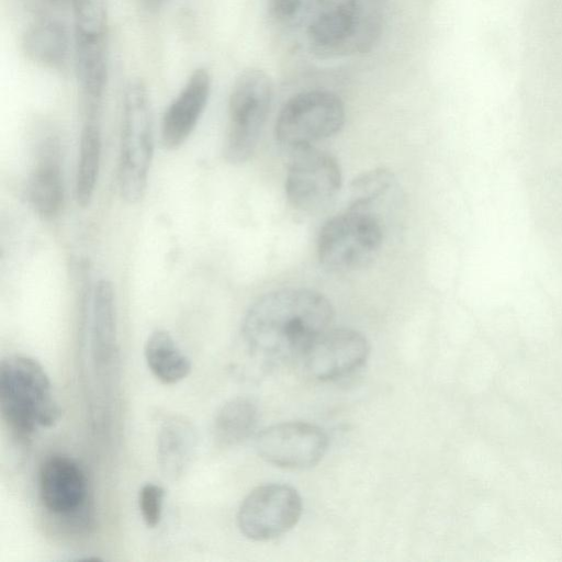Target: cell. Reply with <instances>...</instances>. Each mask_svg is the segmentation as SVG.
I'll use <instances>...</instances> for the list:
<instances>
[{
	"label": "cell",
	"mask_w": 562,
	"mask_h": 562,
	"mask_svg": "<svg viewBox=\"0 0 562 562\" xmlns=\"http://www.w3.org/2000/svg\"><path fill=\"white\" fill-rule=\"evenodd\" d=\"M101 159V133L97 121H85L80 134L79 158L75 181L77 203L90 204L98 181Z\"/></svg>",
	"instance_id": "cell-19"
},
{
	"label": "cell",
	"mask_w": 562,
	"mask_h": 562,
	"mask_svg": "<svg viewBox=\"0 0 562 562\" xmlns=\"http://www.w3.org/2000/svg\"><path fill=\"white\" fill-rule=\"evenodd\" d=\"M72 8L75 34H108V7L105 0H72Z\"/></svg>",
	"instance_id": "cell-22"
},
{
	"label": "cell",
	"mask_w": 562,
	"mask_h": 562,
	"mask_svg": "<svg viewBox=\"0 0 562 562\" xmlns=\"http://www.w3.org/2000/svg\"><path fill=\"white\" fill-rule=\"evenodd\" d=\"M0 412L12 437L27 443L38 427H50L60 416L49 378L35 359L14 355L0 363Z\"/></svg>",
	"instance_id": "cell-3"
},
{
	"label": "cell",
	"mask_w": 562,
	"mask_h": 562,
	"mask_svg": "<svg viewBox=\"0 0 562 562\" xmlns=\"http://www.w3.org/2000/svg\"><path fill=\"white\" fill-rule=\"evenodd\" d=\"M328 448V437L316 425L289 422L263 429L256 439L260 458L278 467L305 469L317 464Z\"/></svg>",
	"instance_id": "cell-10"
},
{
	"label": "cell",
	"mask_w": 562,
	"mask_h": 562,
	"mask_svg": "<svg viewBox=\"0 0 562 562\" xmlns=\"http://www.w3.org/2000/svg\"><path fill=\"white\" fill-rule=\"evenodd\" d=\"M383 239L384 224L378 214L349 206L322 226L317 256L330 271H351L368 266L380 252Z\"/></svg>",
	"instance_id": "cell-5"
},
{
	"label": "cell",
	"mask_w": 562,
	"mask_h": 562,
	"mask_svg": "<svg viewBox=\"0 0 562 562\" xmlns=\"http://www.w3.org/2000/svg\"><path fill=\"white\" fill-rule=\"evenodd\" d=\"M303 2L304 0H267L270 14L281 22L296 19Z\"/></svg>",
	"instance_id": "cell-24"
},
{
	"label": "cell",
	"mask_w": 562,
	"mask_h": 562,
	"mask_svg": "<svg viewBox=\"0 0 562 562\" xmlns=\"http://www.w3.org/2000/svg\"><path fill=\"white\" fill-rule=\"evenodd\" d=\"M258 423V408L248 397H235L218 411L214 425V437L222 446H235L246 440Z\"/></svg>",
	"instance_id": "cell-20"
},
{
	"label": "cell",
	"mask_w": 562,
	"mask_h": 562,
	"mask_svg": "<svg viewBox=\"0 0 562 562\" xmlns=\"http://www.w3.org/2000/svg\"><path fill=\"white\" fill-rule=\"evenodd\" d=\"M167 0H140L142 4L148 10H157L161 8Z\"/></svg>",
	"instance_id": "cell-25"
},
{
	"label": "cell",
	"mask_w": 562,
	"mask_h": 562,
	"mask_svg": "<svg viewBox=\"0 0 562 562\" xmlns=\"http://www.w3.org/2000/svg\"><path fill=\"white\" fill-rule=\"evenodd\" d=\"M272 82L261 69L244 70L235 80L228 99V121L223 145L225 160L247 161L255 153L270 111Z\"/></svg>",
	"instance_id": "cell-6"
},
{
	"label": "cell",
	"mask_w": 562,
	"mask_h": 562,
	"mask_svg": "<svg viewBox=\"0 0 562 562\" xmlns=\"http://www.w3.org/2000/svg\"><path fill=\"white\" fill-rule=\"evenodd\" d=\"M211 92V77L198 68L166 109L161 121V142L165 148H179L191 135L204 112Z\"/></svg>",
	"instance_id": "cell-12"
},
{
	"label": "cell",
	"mask_w": 562,
	"mask_h": 562,
	"mask_svg": "<svg viewBox=\"0 0 562 562\" xmlns=\"http://www.w3.org/2000/svg\"><path fill=\"white\" fill-rule=\"evenodd\" d=\"M395 188L396 179L389 169L368 170L352 181L349 206L367 210L380 216V203H383Z\"/></svg>",
	"instance_id": "cell-21"
},
{
	"label": "cell",
	"mask_w": 562,
	"mask_h": 562,
	"mask_svg": "<svg viewBox=\"0 0 562 562\" xmlns=\"http://www.w3.org/2000/svg\"><path fill=\"white\" fill-rule=\"evenodd\" d=\"M296 19L315 56L340 58L370 50L383 15L379 0H304Z\"/></svg>",
	"instance_id": "cell-2"
},
{
	"label": "cell",
	"mask_w": 562,
	"mask_h": 562,
	"mask_svg": "<svg viewBox=\"0 0 562 562\" xmlns=\"http://www.w3.org/2000/svg\"><path fill=\"white\" fill-rule=\"evenodd\" d=\"M196 447L193 425L181 416H172L161 424L157 435V462L161 473L170 480L182 476L190 465Z\"/></svg>",
	"instance_id": "cell-16"
},
{
	"label": "cell",
	"mask_w": 562,
	"mask_h": 562,
	"mask_svg": "<svg viewBox=\"0 0 562 562\" xmlns=\"http://www.w3.org/2000/svg\"><path fill=\"white\" fill-rule=\"evenodd\" d=\"M26 193L32 209L44 220L54 218L63 209L64 179L60 167V146L54 135H47L36 147Z\"/></svg>",
	"instance_id": "cell-13"
},
{
	"label": "cell",
	"mask_w": 562,
	"mask_h": 562,
	"mask_svg": "<svg viewBox=\"0 0 562 562\" xmlns=\"http://www.w3.org/2000/svg\"><path fill=\"white\" fill-rule=\"evenodd\" d=\"M154 154V123L150 99L142 81H132L125 89L122 109L119 191L124 201L135 204L147 187Z\"/></svg>",
	"instance_id": "cell-4"
},
{
	"label": "cell",
	"mask_w": 562,
	"mask_h": 562,
	"mask_svg": "<svg viewBox=\"0 0 562 562\" xmlns=\"http://www.w3.org/2000/svg\"><path fill=\"white\" fill-rule=\"evenodd\" d=\"M23 52L33 63L59 67L66 58L68 37L65 27L54 20H40L27 27L22 41Z\"/></svg>",
	"instance_id": "cell-18"
},
{
	"label": "cell",
	"mask_w": 562,
	"mask_h": 562,
	"mask_svg": "<svg viewBox=\"0 0 562 562\" xmlns=\"http://www.w3.org/2000/svg\"><path fill=\"white\" fill-rule=\"evenodd\" d=\"M370 345L358 330L328 328L302 355L307 373L319 381L344 378L360 369L368 359Z\"/></svg>",
	"instance_id": "cell-11"
},
{
	"label": "cell",
	"mask_w": 562,
	"mask_h": 562,
	"mask_svg": "<svg viewBox=\"0 0 562 562\" xmlns=\"http://www.w3.org/2000/svg\"><path fill=\"white\" fill-rule=\"evenodd\" d=\"M302 514L299 493L285 484H265L254 488L237 514L241 533L255 541L274 539L293 528Z\"/></svg>",
	"instance_id": "cell-9"
},
{
	"label": "cell",
	"mask_w": 562,
	"mask_h": 562,
	"mask_svg": "<svg viewBox=\"0 0 562 562\" xmlns=\"http://www.w3.org/2000/svg\"><path fill=\"white\" fill-rule=\"evenodd\" d=\"M164 496L165 490L154 483L143 485L139 491V510L148 528H155L161 519Z\"/></svg>",
	"instance_id": "cell-23"
},
{
	"label": "cell",
	"mask_w": 562,
	"mask_h": 562,
	"mask_svg": "<svg viewBox=\"0 0 562 562\" xmlns=\"http://www.w3.org/2000/svg\"><path fill=\"white\" fill-rule=\"evenodd\" d=\"M346 119L341 99L327 90H308L290 98L282 106L274 125L276 139L293 149L338 133Z\"/></svg>",
	"instance_id": "cell-7"
},
{
	"label": "cell",
	"mask_w": 562,
	"mask_h": 562,
	"mask_svg": "<svg viewBox=\"0 0 562 562\" xmlns=\"http://www.w3.org/2000/svg\"><path fill=\"white\" fill-rule=\"evenodd\" d=\"M147 367L164 384H175L188 376L190 359L181 351L171 335L162 329L153 331L144 347Z\"/></svg>",
	"instance_id": "cell-17"
},
{
	"label": "cell",
	"mask_w": 562,
	"mask_h": 562,
	"mask_svg": "<svg viewBox=\"0 0 562 562\" xmlns=\"http://www.w3.org/2000/svg\"><path fill=\"white\" fill-rule=\"evenodd\" d=\"M334 310L321 292L306 288L274 290L247 311L241 334L249 351L266 361L302 357L331 324Z\"/></svg>",
	"instance_id": "cell-1"
},
{
	"label": "cell",
	"mask_w": 562,
	"mask_h": 562,
	"mask_svg": "<svg viewBox=\"0 0 562 562\" xmlns=\"http://www.w3.org/2000/svg\"><path fill=\"white\" fill-rule=\"evenodd\" d=\"M38 486L43 505L55 514L77 510L87 493L82 469L74 459L65 456H52L43 462Z\"/></svg>",
	"instance_id": "cell-15"
},
{
	"label": "cell",
	"mask_w": 562,
	"mask_h": 562,
	"mask_svg": "<svg viewBox=\"0 0 562 562\" xmlns=\"http://www.w3.org/2000/svg\"><path fill=\"white\" fill-rule=\"evenodd\" d=\"M76 76L83 121H98L108 80L106 35L75 34Z\"/></svg>",
	"instance_id": "cell-14"
},
{
	"label": "cell",
	"mask_w": 562,
	"mask_h": 562,
	"mask_svg": "<svg viewBox=\"0 0 562 562\" xmlns=\"http://www.w3.org/2000/svg\"><path fill=\"white\" fill-rule=\"evenodd\" d=\"M285 176L290 204L307 213L328 206L341 188V169L328 151L315 146L292 150Z\"/></svg>",
	"instance_id": "cell-8"
}]
</instances>
